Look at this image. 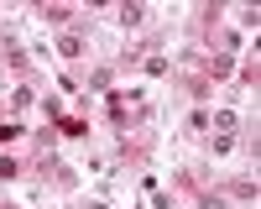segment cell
I'll list each match as a JSON object with an SVG mask.
<instances>
[{"mask_svg": "<svg viewBox=\"0 0 261 209\" xmlns=\"http://www.w3.org/2000/svg\"><path fill=\"white\" fill-rule=\"evenodd\" d=\"M58 53H63V58H79V53H84V37H79V32H63V37H58Z\"/></svg>", "mask_w": 261, "mask_h": 209, "instance_id": "6da1fadb", "label": "cell"}, {"mask_svg": "<svg viewBox=\"0 0 261 209\" xmlns=\"http://www.w3.org/2000/svg\"><path fill=\"white\" fill-rule=\"evenodd\" d=\"M209 79H230V53H225V47L209 58Z\"/></svg>", "mask_w": 261, "mask_h": 209, "instance_id": "7a4b0ae2", "label": "cell"}, {"mask_svg": "<svg viewBox=\"0 0 261 209\" xmlns=\"http://www.w3.org/2000/svg\"><path fill=\"white\" fill-rule=\"evenodd\" d=\"M230 199H256V178H235L230 183Z\"/></svg>", "mask_w": 261, "mask_h": 209, "instance_id": "3957f363", "label": "cell"}, {"mask_svg": "<svg viewBox=\"0 0 261 209\" xmlns=\"http://www.w3.org/2000/svg\"><path fill=\"white\" fill-rule=\"evenodd\" d=\"M230 146H235V131H214V157H225Z\"/></svg>", "mask_w": 261, "mask_h": 209, "instance_id": "277c9868", "label": "cell"}, {"mask_svg": "<svg viewBox=\"0 0 261 209\" xmlns=\"http://www.w3.org/2000/svg\"><path fill=\"white\" fill-rule=\"evenodd\" d=\"M120 27H141V6H125L120 11Z\"/></svg>", "mask_w": 261, "mask_h": 209, "instance_id": "5b68a950", "label": "cell"}, {"mask_svg": "<svg viewBox=\"0 0 261 209\" xmlns=\"http://www.w3.org/2000/svg\"><path fill=\"white\" fill-rule=\"evenodd\" d=\"M214 131H235V110H220V115H214Z\"/></svg>", "mask_w": 261, "mask_h": 209, "instance_id": "8992f818", "label": "cell"}, {"mask_svg": "<svg viewBox=\"0 0 261 209\" xmlns=\"http://www.w3.org/2000/svg\"><path fill=\"white\" fill-rule=\"evenodd\" d=\"M42 16H47V21H58V27H63V21H73V11H63V6H47Z\"/></svg>", "mask_w": 261, "mask_h": 209, "instance_id": "52a82bcc", "label": "cell"}, {"mask_svg": "<svg viewBox=\"0 0 261 209\" xmlns=\"http://www.w3.org/2000/svg\"><path fill=\"white\" fill-rule=\"evenodd\" d=\"M16 173H21V162L16 157H0V178H16Z\"/></svg>", "mask_w": 261, "mask_h": 209, "instance_id": "ba28073f", "label": "cell"}]
</instances>
